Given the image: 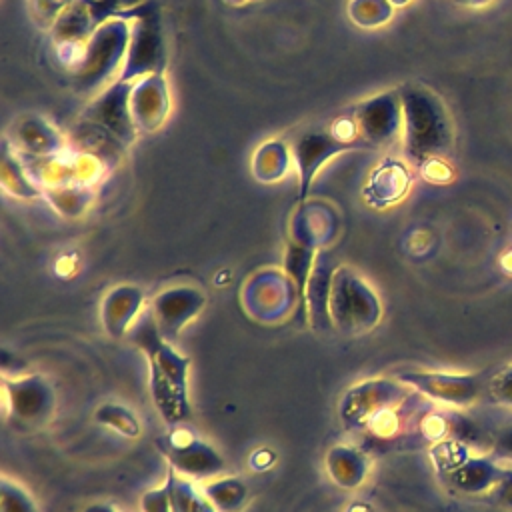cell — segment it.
<instances>
[{
	"label": "cell",
	"instance_id": "6da1fadb",
	"mask_svg": "<svg viewBox=\"0 0 512 512\" xmlns=\"http://www.w3.org/2000/svg\"><path fill=\"white\" fill-rule=\"evenodd\" d=\"M148 358L150 394L164 422L174 428L192 416L188 398L190 358L182 356L168 338L162 336L152 310H146L126 334Z\"/></svg>",
	"mask_w": 512,
	"mask_h": 512
},
{
	"label": "cell",
	"instance_id": "7a4b0ae2",
	"mask_svg": "<svg viewBox=\"0 0 512 512\" xmlns=\"http://www.w3.org/2000/svg\"><path fill=\"white\" fill-rule=\"evenodd\" d=\"M402 142L410 162L424 166L440 158L454 140L450 114L432 90L420 84H406L400 90Z\"/></svg>",
	"mask_w": 512,
	"mask_h": 512
},
{
	"label": "cell",
	"instance_id": "3957f363",
	"mask_svg": "<svg viewBox=\"0 0 512 512\" xmlns=\"http://www.w3.org/2000/svg\"><path fill=\"white\" fill-rule=\"evenodd\" d=\"M326 308L336 330L358 336L374 328L382 316V306L370 284L354 270L342 266L334 270L328 284Z\"/></svg>",
	"mask_w": 512,
	"mask_h": 512
},
{
	"label": "cell",
	"instance_id": "277c9868",
	"mask_svg": "<svg viewBox=\"0 0 512 512\" xmlns=\"http://www.w3.org/2000/svg\"><path fill=\"white\" fill-rule=\"evenodd\" d=\"M130 44V26L126 18H110L84 46V52L76 64L74 80L76 88L82 92L98 90L116 70L124 66Z\"/></svg>",
	"mask_w": 512,
	"mask_h": 512
},
{
	"label": "cell",
	"instance_id": "5b68a950",
	"mask_svg": "<svg viewBox=\"0 0 512 512\" xmlns=\"http://www.w3.org/2000/svg\"><path fill=\"white\" fill-rule=\"evenodd\" d=\"M122 18H134V26L130 28L128 54L116 80L134 82L142 76L162 74L166 64V50L160 18L154 6L140 4L138 8L126 12Z\"/></svg>",
	"mask_w": 512,
	"mask_h": 512
},
{
	"label": "cell",
	"instance_id": "8992f818",
	"mask_svg": "<svg viewBox=\"0 0 512 512\" xmlns=\"http://www.w3.org/2000/svg\"><path fill=\"white\" fill-rule=\"evenodd\" d=\"M156 446L170 462V468L190 480H212L226 472V460L210 444L180 426L158 438Z\"/></svg>",
	"mask_w": 512,
	"mask_h": 512
},
{
	"label": "cell",
	"instance_id": "52a82bcc",
	"mask_svg": "<svg viewBox=\"0 0 512 512\" xmlns=\"http://www.w3.org/2000/svg\"><path fill=\"white\" fill-rule=\"evenodd\" d=\"M398 380L412 386L418 394L448 404L464 408L474 404L486 394L488 378L484 374H454V372H428V370H408L398 372Z\"/></svg>",
	"mask_w": 512,
	"mask_h": 512
},
{
	"label": "cell",
	"instance_id": "ba28073f",
	"mask_svg": "<svg viewBox=\"0 0 512 512\" xmlns=\"http://www.w3.org/2000/svg\"><path fill=\"white\" fill-rule=\"evenodd\" d=\"M362 146L382 148L402 134V102L398 90H388L358 104L352 112Z\"/></svg>",
	"mask_w": 512,
	"mask_h": 512
},
{
	"label": "cell",
	"instance_id": "9c48e42d",
	"mask_svg": "<svg viewBox=\"0 0 512 512\" xmlns=\"http://www.w3.org/2000/svg\"><path fill=\"white\" fill-rule=\"evenodd\" d=\"M406 396L404 386L390 380H368L350 388L340 404V418L348 430L366 428L380 412L400 404Z\"/></svg>",
	"mask_w": 512,
	"mask_h": 512
},
{
	"label": "cell",
	"instance_id": "30bf717a",
	"mask_svg": "<svg viewBox=\"0 0 512 512\" xmlns=\"http://www.w3.org/2000/svg\"><path fill=\"white\" fill-rule=\"evenodd\" d=\"M346 148H356L354 144L346 142L336 134L334 128H308L292 144V154L294 162L298 168V190H300V200L308 196V188L318 172V168L334 154L346 150Z\"/></svg>",
	"mask_w": 512,
	"mask_h": 512
},
{
	"label": "cell",
	"instance_id": "8fae6325",
	"mask_svg": "<svg viewBox=\"0 0 512 512\" xmlns=\"http://www.w3.org/2000/svg\"><path fill=\"white\" fill-rule=\"evenodd\" d=\"M130 92L132 82H114L104 94H100L86 110V118L110 132L116 140L128 146L134 140V120L130 114Z\"/></svg>",
	"mask_w": 512,
	"mask_h": 512
},
{
	"label": "cell",
	"instance_id": "7c38bea8",
	"mask_svg": "<svg viewBox=\"0 0 512 512\" xmlns=\"http://www.w3.org/2000/svg\"><path fill=\"white\" fill-rule=\"evenodd\" d=\"M4 402L12 414L24 422H44L54 408V392L42 376H28L22 380H6L2 384Z\"/></svg>",
	"mask_w": 512,
	"mask_h": 512
},
{
	"label": "cell",
	"instance_id": "4fadbf2b",
	"mask_svg": "<svg viewBox=\"0 0 512 512\" xmlns=\"http://www.w3.org/2000/svg\"><path fill=\"white\" fill-rule=\"evenodd\" d=\"M206 298L194 288H170L152 302V314L164 338H174L204 308Z\"/></svg>",
	"mask_w": 512,
	"mask_h": 512
},
{
	"label": "cell",
	"instance_id": "5bb4252c",
	"mask_svg": "<svg viewBox=\"0 0 512 512\" xmlns=\"http://www.w3.org/2000/svg\"><path fill=\"white\" fill-rule=\"evenodd\" d=\"M130 114L136 130H158L168 116V90L162 74L142 76L132 82Z\"/></svg>",
	"mask_w": 512,
	"mask_h": 512
},
{
	"label": "cell",
	"instance_id": "9a60e30c",
	"mask_svg": "<svg viewBox=\"0 0 512 512\" xmlns=\"http://www.w3.org/2000/svg\"><path fill=\"white\" fill-rule=\"evenodd\" d=\"M506 466L494 460L492 456H468L454 470L446 472V480L454 490L468 496L490 494L502 480Z\"/></svg>",
	"mask_w": 512,
	"mask_h": 512
},
{
	"label": "cell",
	"instance_id": "2e32d148",
	"mask_svg": "<svg viewBox=\"0 0 512 512\" xmlns=\"http://www.w3.org/2000/svg\"><path fill=\"white\" fill-rule=\"evenodd\" d=\"M144 294L136 286H118L102 302V324L114 338H122L134 326L142 310Z\"/></svg>",
	"mask_w": 512,
	"mask_h": 512
},
{
	"label": "cell",
	"instance_id": "e0dca14e",
	"mask_svg": "<svg viewBox=\"0 0 512 512\" xmlns=\"http://www.w3.org/2000/svg\"><path fill=\"white\" fill-rule=\"evenodd\" d=\"M410 182L412 176L406 164H402L400 160H386L372 174L370 184L366 186V198H370V202L376 206L394 204L408 192Z\"/></svg>",
	"mask_w": 512,
	"mask_h": 512
},
{
	"label": "cell",
	"instance_id": "ac0fdd59",
	"mask_svg": "<svg viewBox=\"0 0 512 512\" xmlns=\"http://www.w3.org/2000/svg\"><path fill=\"white\" fill-rule=\"evenodd\" d=\"M64 144H66L64 136L56 128L46 124L42 118L30 116V118H24L18 122L14 146L24 148L26 154H30V156L44 158V156L58 154V152H62Z\"/></svg>",
	"mask_w": 512,
	"mask_h": 512
},
{
	"label": "cell",
	"instance_id": "d6986e66",
	"mask_svg": "<svg viewBox=\"0 0 512 512\" xmlns=\"http://www.w3.org/2000/svg\"><path fill=\"white\" fill-rule=\"evenodd\" d=\"M326 468L330 478L344 488H356L364 482L368 462L362 452L350 446H336L326 456Z\"/></svg>",
	"mask_w": 512,
	"mask_h": 512
},
{
	"label": "cell",
	"instance_id": "ffe728a7",
	"mask_svg": "<svg viewBox=\"0 0 512 512\" xmlns=\"http://www.w3.org/2000/svg\"><path fill=\"white\" fill-rule=\"evenodd\" d=\"M172 510L174 512H218L204 490H200L190 478L180 476L176 470L170 468L168 478Z\"/></svg>",
	"mask_w": 512,
	"mask_h": 512
},
{
	"label": "cell",
	"instance_id": "44dd1931",
	"mask_svg": "<svg viewBox=\"0 0 512 512\" xmlns=\"http://www.w3.org/2000/svg\"><path fill=\"white\" fill-rule=\"evenodd\" d=\"M202 490L218 512H240L248 496L244 482L238 478H216L204 484Z\"/></svg>",
	"mask_w": 512,
	"mask_h": 512
},
{
	"label": "cell",
	"instance_id": "7402d4cb",
	"mask_svg": "<svg viewBox=\"0 0 512 512\" xmlns=\"http://www.w3.org/2000/svg\"><path fill=\"white\" fill-rule=\"evenodd\" d=\"M96 420L108 428H112L114 432H118L120 436L126 438H138L140 436V420L136 418V414L116 402H106L96 410Z\"/></svg>",
	"mask_w": 512,
	"mask_h": 512
},
{
	"label": "cell",
	"instance_id": "603a6c76",
	"mask_svg": "<svg viewBox=\"0 0 512 512\" xmlns=\"http://www.w3.org/2000/svg\"><path fill=\"white\" fill-rule=\"evenodd\" d=\"M0 512H38V508L24 488L4 478L0 486Z\"/></svg>",
	"mask_w": 512,
	"mask_h": 512
},
{
	"label": "cell",
	"instance_id": "cb8c5ba5",
	"mask_svg": "<svg viewBox=\"0 0 512 512\" xmlns=\"http://www.w3.org/2000/svg\"><path fill=\"white\" fill-rule=\"evenodd\" d=\"M364 14H370L368 26H378V24L390 20L392 4H390V0H354L350 4V18H354L358 22L360 16H364Z\"/></svg>",
	"mask_w": 512,
	"mask_h": 512
},
{
	"label": "cell",
	"instance_id": "d4e9b609",
	"mask_svg": "<svg viewBox=\"0 0 512 512\" xmlns=\"http://www.w3.org/2000/svg\"><path fill=\"white\" fill-rule=\"evenodd\" d=\"M486 396L496 404L512 408V364L500 368L488 378Z\"/></svg>",
	"mask_w": 512,
	"mask_h": 512
},
{
	"label": "cell",
	"instance_id": "484cf974",
	"mask_svg": "<svg viewBox=\"0 0 512 512\" xmlns=\"http://www.w3.org/2000/svg\"><path fill=\"white\" fill-rule=\"evenodd\" d=\"M140 506H142V512H174L168 482L160 488L146 492L140 500Z\"/></svg>",
	"mask_w": 512,
	"mask_h": 512
},
{
	"label": "cell",
	"instance_id": "4316f807",
	"mask_svg": "<svg viewBox=\"0 0 512 512\" xmlns=\"http://www.w3.org/2000/svg\"><path fill=\"white\" fill-rule=\"evenodd\" d=\"M490 456L494 460H498L504 466H512V426L502 428L494 440H492V448H490Z\"/></svg>",
	"mask_w": 512,
	"mask_h": 512
},
{
	"label": "cell",
	"instance_id": "83f0119b",
	"mask_svg": "<svg viewBox=\"0 0 512 512\" xmlns=\"http://www.w3.org/2000/svg\"><path fill=\"white\" fill-rule=\"evenodd\" d=\"M494 496V502L506 510H512V466H506V472L498 486L490 492Z\"/></svg>",
	"mask_w": 512,
	"mask_h": 512
},
{
	"label": "cell",
	"instance_id": "f1b7e54d",
	"mask_svg": "<svg viewBox=\"0 0 512 512\" xmlns=\"http://www.w3.org/2000/svg\"><path fill=\"white\" fill-rule=\"evenodd\" d=\"M72 2L74 0H34V8L42 18L56 22Z\"/></svg>",
	"mask_w": 512,
	"mask_h": 512
},
{
	"label": "cell",
	"instance_id": "f546056e",
	"mask_svg": "<svg viewBox=\"0 0 512 512\" xmlns=\"http://www.w3.org/2000/svg\"><path fill=\"white\" fill-rule=\"evenodd\" d=\"M274 462V454L270 450H258L252 454V468L264 470Z\"/></svg>",
	"mask_w": 512,
	"mask_h": 512
},
{
	"label": "cell",
	"instance_id": "4dcf8cb0",
	"mask_svg": "<svg viewBox=\"0 0 512 512\" xmlns=\"http://www.w3.org/2000/svg\"><path fill=\"white\" fill-rule=\"evenodd\" d=\"M450 2L464 8H484V6H490L494 0H450Z\"/></svg>",
	"mask_w": 512,
	"mask_h": 512
},
{
	"label": "cell",
	"instance_id": "1f68e13d",
	"mask_svg": "<svg viewBox=\"0 0 512 512\" xmlns=\"http://www.w3.org/2000/svg\"><path fill=\"white\" fill-rule=\"evenodd\" d=\"M84 512H116V510L112 506H108V504H92Z\"/></svg>",
	"mask_w": 512,
	"mask_h": 512
},
{
	"label": "cell",
	"instance_id": "d6a6232c",
	"mask_svg": "<svg viewBox=\"0 0 512 512\" xmlns=\"http://www.w3.org/2000/svg\"><path fill=\"white\" fill-rule=\"evenodd\" d=\"M406 2H410V0H390V4H400V6L406 4Z\"/></svg>",
	"mask_w": 512,
	"mask_h": 512
}]
</instances>
